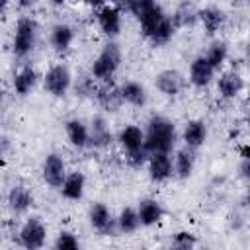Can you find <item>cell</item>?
Segmentation results:
<instances>
[{"label":"cell","mask_w":250,"mask_h":250,"mask_svg":"<svg viewBox=\"0 0 250 250\" xmlns=\"http://www.w3.org/2000/svg\"><path fill=\"white\" fill-rule=\"evenodd\" d=\"M137 215H139V223H141L143 227H152V225H156V223L162 219L164 209H162V205H160L156 199L146 197V199H141V201H139Z\"/></svg>","instance_id":"9a60e30c"},{"label":"cell","mask_w":250,"mask_h":250,"mask_svg":"<svg viewBox=\"0 0 250 250\" xmlns=\"http://www.w3.org/2000/svg\"><path fill=\"white\" fill-rule=\"evenodd\" d=\"M98 88H100V86L94 82L92 76H82V78L78 80V84H76V94H80V96H84V98H96Z\"/></svg>","instance_id":"d6a6232c"},{"label":"cell","mask_w":250,"mask_h":250,"mask_svg":"<svg viewBox=\"0 0 250 250\" xmlns=\"http://www.w3.org/2000/svg\"><path fill=\"white\" fill-rule=\"evenodd\" d=\"M84 188H86V178L82 172H70L66 174L62 186H61V193L66 197V199H72V201H78L82 199L84 195Z\"/></svg>","instance_id":"d6986e66"},{"label":"cell","mask_w":250,"mask_h":250,"mask_svg":"<svg viewBox=\"0 0 250 250\" xmlns=\"http://www.w3.org/2000/svg\"><path fill=\"white\" fill-rule=\"evenodd\" d=\"M70 82H72V76H70V70L66 64L59 62V64H53L45 78H43V84H45V90L49 94H53L55 98H62L68 88H70Z\"/></svg>","instance_id":"5b68a950"},{"label":"cell","mask_w":250,"mask_h":250,"mask_svg":"<svg viewBox=\"0 0 250 250\" xmlns=\"http://www.w3.org/2000/svg\"><path fill=\"white\" fill-rule=\"evenodd\" d=\"M18 238H20V244L25 250H41L45 240H47V229L41 223V219L31 217L20 229V236Z\"/></svg>","instance_id":"8992f818"},{"label":"cell","mask_w":250,"mask_h":250,"mask_svg":"<svg viewBox=\"0 0 250 250\" xmlns=\"http://www.w3.org/2000/svg\"><path fill=\"white\" fill-rule=\"evenodd\" d=\"M41 172H43V180H45L49 186L61 188L62 182H64V178H66V164H64V160H62L61 154L51 152V154H47V158L43 160V170H41Z\"/></svg>","instance_id":"ba28073f"},{"label":"cell","mask_w":250,"mask_h":250,"mask_svg":"<svg viewBox=\"0 0 250 250\" xmlns=\"http://www.w3.org/2000/svg\"><path fill=\"white\" fill-rule=\"evenodd\" d=\"M90 225L100 232V234H113L117 230L115 219L111 217V211L107 209L105 203H94L90 207Z\"/></svg>","instance_id":"9c48e42d"},{"label":"cell","mask_w":250,"mask_h":250,"mask_svg":"<svg viewBox=\"0 0 250 250\" xmlns=\"http://www.w3.org/2000/svg\"><path fill=\"white\" fill-rule=\"evenodd\" d=\"M207 139V127L201 119H191L184 127V143L188 148H199Z\"/></svg>","instance_id":"ac0fdd59"},{"label":"cell","mask_w":250,"mask_h":250,"mask_svg":"<svg viewBox=\"0 0 250 250\" xmlns=\"http://www.w3.org/2000/svg\"><path fill=\"white\" fill-rule=\"evenodd\" d=\"M115 225H117V230L123 232V234L135 232V230L141 227L137 209H133V207H123L121 213H119V217L115 219Z\"/></svg>","instance_id":"83f0119b"},{"label":"cell","mask_w":250,"mask_h":250,"mask_svg":"<svg viewBox=\"0 0 250 250\" xmlns=\"http://www.w3.org/2000/svg\"><path fill=\"white\" fill-rule=\"evenodd\" d=\"M55 250H80V242L72 232L62 230L55 240Z\"/></svg>","instance_id":"1f68e13d"},{"label":"cell","mask_w":250,"mask_h":250,"mask_svg":"<svg viewBox=\"0 0 250 250\" xmlns=\"http://www.w3.org/2000/svg\"><path fill=\"white\" fill-rule=\"evenodd\" d=\"M117 141L121 143V146L127 150V152H133V150H139L145 146V133L141 127L137 125H127L119 131V137Z\"/></svg>","instance_id":"ffe728a7"},{"label":"cell","mask_w":250,"mask_h":250,"mask_svg":"<svg viewBox=\"0 0 250 250\" xmlns=\"http://www.w3.org/2000/svg\"><path fill=\"white\" fill-rule=\"evenodd\" d=\"M96 18H98L100 29L107 37H115L121 31V8L117 4H104L98 10Z\"/></svg>","instance_id":"52a82bcc"},{"label":"cell","mask_w":250,"mask_h":250,"mask_svg":"<svg viewBox=\"0 0 250 250\" xmlns=\"http://www.w3.org/2000/svg\"><path fill=\"white\" fill-rule=\"evenodd\" d=\"M119 64H121V49L115 41H109L104 45V49L92 62V68H90L92 78L102 80V82H111Z\"/></svg>","instance_id":"3957f363"},{"label":"cell","mask_w":250,"mask_h":250,"mask_svg":"<svg viewBox=\"0 0 250 250\" xmlns=\"http://www.w3.org/2000/svg\"><path fill=\"white\" fill-rule=\"evenodd\" d=\"M227 55H229L227 43H225V41H213L203 57H205V61L211 64L213 70H219V68L223 66V62L227 61Z\"/></svg>","instance_id":"f1b7e54d"},{"label":"cell","mask_w":250,"mask_h":250,"mask_svg":"<svg viewBox=\"0 0 250 250\" xmlns=\"http://www.w3.org/2000/svg\"><path fill=\"white\" fill-rule=\"evenodd\" d=\"M143 133H145V148L148 154H154V152L170 154L178 141L174 123L162 115H152L146 123V131Z\"/></svg>","instance_id":"6da1fadb"},{"label":"cell","mask_w":250,"mask_h":250,"mask_svg":"<svg viewBox=\"0 0 250 250\" xmlns=\"http://www.w3.org/2000/svg\"><path fill=\"white\" fill-rule=\"evenodd\" d=\"M213 74H215V70L211 68V64L205 61L203 55H199V57H195L191 61V64H189V82L195 88L207 86L213 80Z\"/></svg>","instance_id":"5bb4252c"},{"label":"cell","mask_w":250,"mask_h":250,"mask_svg":"<svg viewBox=\"0 0 250 250\" xmlns=\"http://www.w3.org/2000/svg\"><path fill=\"white\" fill-rule=\"evenodd\" d=\"M6 6H8V2H6V0H0V14L6 10Z\"/></svg>","instance_id":"d590c367"},{"label":"cell","mask_w":250,"mask_h":250,"mask_svg":"<svg viewBox=\"0 0 250 250\" xmlns=\"http://www.w3.org/2000/svg\"><path fill=\"white\" fill-rule=\"evenodd\" d=\"M240 176H242V178H248V156H242V162H240Z\"/></svg>","instance_id":"e575fe53"},{"label":"cell","mask_w":250,"mask_h":250,"mask_svg":"<svg viewBox=\"0 0 250 250\" xmlns=\"http://www.w3.org/2000/svg\"><path fill=\"white\" fill-rule=\"evenodd\" d=\"M148 176L152 182H164L174 174L172 156L166 152H154L148 156Z\"/></svg>","instance_id":"8fae6325"},{"label":"cell","mask_w":250,"mask_h":250,"mask_svg":"<svg viewBox=\"0 0 250 250\" xmlns=\"http://www.w3.org/2000/svg\"><path fill=\"white\" fill-rule=\"evenodd\" d=\"M125 8L139 20L141 29L146 37H150L152 31L156 29V25L166 18L162 6L152 2V0H131L125 4Z\"/></svg>","instance_id":"7a4b0ae2"},{"label":"cell","mask_w":250,"mask_h":250,"mask_svg":"<svg viewBox=\"0 0 250 250\" xmlns=\"http://www.w3.org/2000/svg\"><path fill=\"white\" fill-rule=\"evenodd\" d=\"M172 166H174V172L178 178H189L191 172H193V166H195V154L191 148H180L172 160Z\"/></svg>","instance_id":"d4e9b609"},{"label":"cell","mask_w":250,"mask_h":250,"mask_svg":"<svg viewBox=\"0 0 250 250\" xmlns=\"http://www.w3.org/2000/svg\"><path fill=\"white\" fill-rule=\"evenodd\" d=\"M37 31H39V25H37V21L33 18L23 16V18L18 20L14 41H12V53H14V57L23 59V57H27L33 51L35 39H37Z\"/></svg>","instance_id":"277c9868"},{"label":"cell","mask_w":250,"mask_h":250,"mask_svg":"<svg viewBox=\"0 0 250 250\" xmlns=\"http://www.w3.org/2000/svg\"><path fill=\"white\" fill-rule=\"evenodd\" d=\"M197 18L201 20V23H203V27H205V31H207L209 35L217 33V31L223 27L225 20H227L225 12H223L221 8H217V6H207V8L197 10Z\"/></svg>","instance_id":"e0dca14e"},{"label":"cell","mask_w":250,"mask_h":250,"mask_svg":"<svg viewBox=\"0 0 250 250\" xmlns=\"http://www.w3.org/2000/svg\"><path fill=\"white\" fill-rule=\"evenodd\" d=\"M154 84H156L160 94L172 98V96H178L184 90V76H182V72H178L174 68H166V70L156 74Z\"/></svg>","instance_id":"30bf717a"},{"label":"cell","mask_w":250,"mask_h":250,"mask_svg":"<svg viewBox=\"0 0 250 250\" xmlns=\"http://www.w3.org/2000/svg\"><path fill=\"white\" fill-rule=\"evenodd\" d=\"M51 45H53V49L55 51H59V53H62V51H66L70 45H72V39H74V29L68 25V23H57V25H53V29H51Z\"/></svg>","instance_id":"7402d4cb"},{"label":"cell","mask_w":250,"mask_h":250,"mask_svg":"<svg viewBox=\"0 0 250 250\" xmlns=\"http://www.w3.org/2000/svg\"><path fill=\"white\" fill-rule=\"evenodd\" d=\"M174 33H176V27H174V23H172L170 16H166V18L156 25V29L152 31V35H150L148 39L152 41V45L160 47V45H166V43L174 37Z\"/></svg>","instance_id":"f546056e"},{"label":"cell","mask_w":250,"mask_h":250,"mask_svg":"<svg viewBox=\"0 0 250 250\" xmlns=\"http://www.w3.org/2000/svg\"><path fill=\"white\" fill-rule=\"evenodd\" d=\"M195 244H197L195 234H191L189 230H178V232L172 236L170 250H193Z\"/></svg>","instance_id":"4dcf8cb0"},{"label":"cell","mask_w":250,"mask_h":250,"mask_svg":"<svg viewBox=\"0 0 250 250\" xmlns=\"http://www.w3.org/2000/svg\"><path fill=\"white\" fill-rule=\"evenodd\" d=\"M170 20H172L174 27L191 25V23L197 20V8H195L193 4H189V2H182V4L174 10V14L170 16Z\"/></svg>","instance_id":"4316f807"},{"label":"cell","mask_w":250,"mask_h":250,"mask_svg":"<svg viewBox=\"0 0 250 250\" xmlns=\"http://www.w3.org/2000/svg\"><path fill=\"white\" fill-rule=\"evenodd\" d=\"M119 90H121L123 102H127V104H131V105H137V107H141V105L146 104V90H145V86H143L141 82L129 80V82H125Z\"/></svg>","instance_id":"484cf974"},{"label":"cell","mask_w":250,"mask_h":250,"mask_svg":"<svg viewBox=\"0 0 250 250\" xmlns=\"http://www.w3.org/2000/svg\"><path fill=\"white\" fill-rule=\"evenodd\" d=\"M64 133L72 146L84 148L88 145V125H84L80 119H68L64 123Z\"/></svg>","instance_id":"cb8c5ba5"},{"label":"cell","mask_w":250,"mask_h":250,"mask_svg":"<svg viewBox=\"0 0 250 250\" xmlns=\"http://www.w3.org/2000/svg\"><path fill=\"white\" fill-rule=\"evenodd\" d=\"M148 152H146V148L143 146V148H139V150H133V152H127V162L131 164V166H135V168H139V166H143L146 160H148Z\"/></svg>","instance_id":"836d02e7"},{"label":"cell","mask_w":250,"mask_h":250,"mask_svg":"<svg viewBox=\"0 0 250 250\" xmlns=\"http://www.w3.org/2000/svg\"><path fill=\"white\" fill-rule=\"evenodd\" d=\"M111 131L107 127V121L102 115L92 117V123L88 127V145L94 148H104L111 143Z\"/></svg>","instance_id":"7c38bea8"},{"label":"cell","mask_w":250,"mask_h":250,"mask_svg":"<svg viewBox=\"0 0 250 250\" xmlns=\"http://www.w3.org/2000/svg\"><path fill=\"white\" fill-rule=\"evenodd\" d=\"M217 88H219V94H221L223 98L232 100V98H236V96L244 90V78H242L238 72H234V70L225 72V74L219 78Z\"/></svg>","instance_id":"2e32d148"},{"label":"cell","mask_w":250,"mask_h":250,"mask_svg":"<svg viewBox=\"0 0 250 250\" xmlns=\"http://www.w3.org/2000/svg\"><path fill=\"white\" fill-rule=\"evenodd\" d=\"M33 205V195L25 186H14L8 193V207L14 213H25Z\"/></svg>","instance_id":"44dd1931"},{"label":"cell","mask_w":250,"mask_h":250,"mask_svg":"<svg viewBox=\"0 0 250 250\" xmlns=\"http://www.w3.org/2000/svg\"><path fill=\"white\" fill-rule=\"evenodd\" d=\"M2 102H4V88H2V84H0V105H2Z\"/></svg>","instance_id":"8d00e7d4"},{"label":"cell","mask_w":250,"mask_h":250,"mask_svg":"<svg viewBox=\"0 0 250 250\" xmlns=\"http://www.w3.org/2000/svg\"><path fill=\"white\" fill-rule=\"evenodd\" d=\"M37 84V72L31 64H25L21 66L16 76H14V90L20 94V96H25L33 90V86Z\"/></svg>","instance_id":"603a6c76"},{"label":"cell","mask_w":250,"mask_h":250,"mask_svg":"<svg viewBox=\"0 0 250 250\" xmlns=\"http://www.w3.org/2000/svg\"><path fill=\"white\" fill-rule=\"evenodd\" d=\"M96 100H98V104H100L105 111H117V109L121 107V104H123L121 90H119V86H115L113 82H104V84L98 88Z\"/></svg>","instance_id":"4fadbf2b"}]
</instances>
